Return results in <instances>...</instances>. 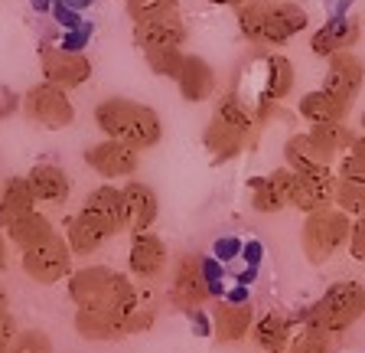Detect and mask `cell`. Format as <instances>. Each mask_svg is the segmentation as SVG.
Listing matches in <instances>:
<instances>
[{"instance_id":"f35d334b","label":"cell","mask_w":365,"mask_h":353,"mask_svg":"<svg viewBox=\"0 0 365 353\" xmlns=\"http://www.w3.org/2000/svg\"><path fill=\"white\" fill-rule=\"evenodd\" d=\"M7 353H53V340L46 330H20L14 334Z\"/></svg>"},{"instance_id":"4dcf8cb0","label":"cell","mask_w":365,"mask_h":353,"mask_svg":"<svg viewBox=\"0 0 365 353\" xmlns=\"http://www.w3.org/2000/svg\"><path fill=\"white\" fill-rule=\"evenodd\" d=\"M215 118H222V121H228L232 128L245 131L248 138L258 134V111H255L245 99H238V95H225V99L215 105Z\"/></svg>"},{"instance_id":"8fae6325","label":"cell","mask_w":365,"mask_h":353,"mask_svg":"<svg viewBox=\"0 0 365 353\" xmlns=\"http://www.w3.org/2000/svg\"><path fill=\"white\" fill-rule=\"evenodd\" d=\"M209 298V282H205L202 262L196 255H182L173 272V304L180 311H196Z\"/></svg>"},{"instance_id":"30bf717a","label":"cell","mask_w":365,"mask_h":353,"mask_svg":"<svg viewBox=\"0 0 365 353\" xmlns=\"http://www.w3.org/2000/svg\"><path fill=\"white\" fill-rule=\"evenodd\" d=\"M76 330L85 340H121L130 334V311H111V307H78Z\"/></svg>"},{"instance_id":"9a60e30c","label":"cell","mask_w":365,"mask_h":353,"mask_svg":"<svg viewBox=\"0 0 365 353\" xmlns=\"http://www.w3.org/2000/svg\"><path fill=\"white\" fill-rule=\"evenodd\" d=\"M114 272L105 265H88L68 275V298L76 301V307H95L108 298Z\"/></svg>"},{"instance_id":"44dd1931","label":"cell","mask_w":365,"mask_h":353,"mask_svg":"<svg viewBox=\"0 0 365 353\" xmlns=\"http://www.w3.org/2000/svg\"><path fill=\"white\" fill-rule=\"evenodd\" d=\"M66 239H68V246H72L76 255H91L111 239V232H108V226L101 223L98 216H91L88 209H82L78 216H72Z\"/></svg>"},{"instance_id":"d6a6232c","label":"cell","mask_w":365,"mask_h":353,"mask_svg":"<svg viewBox=\"0 0 365 353\" xmlns=\"http://www.w3.org/2000/svg\"><path fill=\"white\" fill-rule=\"evenodd\" d=\"M238 10V30H242L245 39H261L264 33V20L267 10H271V0H245Z\"/></svg>"},{"instance_id":"8d00e7d4","label":"cell","mask_w":365,"mask_h":353,"mask_svg":"<svg viewBox=\"0 0 365 353\" xmlns=\"http://www.w3.org/2000/svg\"><path fill=\"white\" fill-rule=\"evenodd\" d=\"M170 14H180V0H128V16L134 24L170 16Z\"/></svg>"},{"instance_id":"f6af8a7d","label":"cell","mask_w":365,"mask_h":353,"mask_svg":"<svg viewBox=\"0 0 365 353\" xmlns=\"http://www.w3.org/2000/svg\"><path fill=\"white\" fill-rule=\"evenodd\" d=\"M359 128H362V134H365V111H362V118H359Z\"/></svg>"},{"instance_id":"6da1fadb","label":"cell","mask_w":365,"mask_h":353,"mask_svg":"<svg viewBox=\"0 0 365 353\" xmlns=\"http://www.w3.org/2000/svg\"><path fill=\"white\" fill-rule=\"evenodd\" d=\"M95 124L105 138L124 141L137 151H150L163 138V124L160 115L150 105L134 99H105L95 108Z\"/></svg>"},{"instance_id":"cb8c5ba5","label":"cell","mask_w":365,"mask_h":353,"mask_svg":"<svg viewBox=\"0 0 365 353\" xmlns=\"http://www.w3.org/2000/svg\"><path fill=\"white\" fill-rule=\"evenodd\" d=\"M33 209H36V193H33L30 180L26 176H10L4 184V193H0V226L7 229Z\"/></svg>"},{"instance_id":"60d3db41","label":"cell","mask_w":365,"mask_h":353,"mask_svg":"<svg viewBox=\"0 0 365 353\" xmlns=\"http://www.w3.org/2000/svg\"><path fill=\"white\" fill-rule=\"evenodd\" d=\"M4 330H14V317H10V307H7V298L0 292V334Z\"/></svg>"},{"instance_id":"836d02e7","label":"cell","mask_w":365,"mask_h":353,"mask_svg":"<svg viewBox=\"0 0 365 353\" xmlns=\"http://www.w3.org/2000/svg\"><path fill=\"white\" fill-rule=\"evenodd\" d=\"M333 340H336V334H329V330H323V327L307 321L304 334H297V337L290 340L287 350L290 353H333L336 350Z\"/></svg>"},{"instance_id":"e0dca14e","label":"cell","mask_w":365,"mask_h":353,"mask_svg":"<svg viewBox=\"0 0 365 353\" xmlns=\"http://www.w3.org/2000/svg\"><path fill=\"white\" fill-rule=\"evenodd\" d=\"M284 164L297 174H313V170H333V157H329L317 141L310 138V131L304 134H290L284 144Z\"/></svg>"},{"instance_id":"ee69618b","label":"cell","mask_w":365,"mask_h":353,"mask_svg":"<svg viewBox=\"0 0 365 353\" xmlns=\"http://www.w3.org/2000/svg\"><path fill=\"white\" fill-rule=\"evenodd\" d=\"M209 4H215V7H242L245 0H209Z\"/></svg>"},{"instance_id":"7a4b0ae2","label":"cell","mask_w":365,"mask_h":353,"mask_svg":"<svg viewBox=\"0 0 365 353\" xmlns=\"http://www.w3.org/2000/svg\"><path fill=\"white\" fill-rule=\"evenodd\" d=\"M349 232H352V216L342 213L339 207L307 213L304 232H300V246H304L307 262L327 265L342 246H349Z\"/></svg>"},{"instance_id":"74e56055","label":"cell","mask_w":365,"mask_h":353,"mask_svg":"<svg viewBox=\"0 0 365 353\" xmlns=\"http://www.w3.org/2000/svg\"><path fill=\"white\" fill-rule=\"evenodd\" d=\"M339 176H349V180H365V134H356L349 151L339 154Z\"/></svg>"},{"instance_id":"603a6c76","label":"cell","mask_w":365,"mask_h":353,"mask_svg":"<svg viewBox=\"0 0 365 353\" xmlns=\"http://www.w3.org/2000/svg\"><path fill=\"white\" fill-rule=\"evenodd\" d=\"M124 207H128V229L137 236V232H147L153 226L160 203H157V193H153L150 187L134 180V184L124 187Z\"/></svg>"},{"instance_id":"277c9868","label":"cell","mask_w":365,"mask_h":353,"mask_svg":"<svg viewBox=\"0 0 365 353\" xmlns=\"http://www.w3.org/2000/svg\"><path fill=\"white\" fill-rule=\"evenodd\" d=\"M23 115L39 128L59 131L76 121V105H72L66 89H59L53 82H39L23 95Z\"/></svg>"},{"instance_id":"4fadbf2b","label":"cell","mask_w":365,"mask_h":353,"mask_svg":"<svg viewBox=\"0 0 365 353\" xmlns=\"http://www.w3.org/2000/svg\"><path fill=\"white\" fill-rule=\"evenodd\" d=\"M300 30H307V10L294 0H271V10H267L264 20V33H261V43H287L294 39Z\"/></svg>"},{"instance_id":"3957f363","label":"cell","mask_w":365,"mask_h":353,"mask_svg":"<svg viewBox=\"0 0 365 353\" xmlns=\"http://www.w3.org/2000/svg\"><path fill=\"white\" fill-rule=\"evenodd\" d=\"M365 314V284L359 282H336L327 288V294L310 307L307 321L329 334H342L346 327Z\"/></svg>"},{"instance_id":"83f0119b","label":"cell","mask_w":365,"mask_h":353,"mask_svg":"<svg viewBox=\"0 0 365 353\" xmlns=\"http://www.w3.org/2000/svg\"><path fill=\"white\" fill-rule=\"evenodd\" d=\"M7 236H10V242H14L20 252H26V249L46 242V239L56 236V232H53V223H49L43 213H36V209H33V213L20 216L14 226H7Z\"/></svg>"},{"instance_id":"e575fe53","label":"cell","mask_w":365,"mask_h":353,"mask_svg":"<svg viewBox=\"0 0 365 353\" xmlns=\"http://www.w3.org/2000/svg\"><path fill=\"white\" fill-rule=\"evenodd\" d=\"M144 62L147 69L160 79H176L186 62V53L182 49H144Z\"/></svg>"},{"instance_id":"9c48e42d","label":"cell","mask_w":365,"mask_h":353,"mask_svg":"<svg viewBox=\"0 0 365 353\" xmlns=\"http://www.w3.org/2000/svg\"><path fill=\"white\" fill-rule=\"evenodd\" d=\"M85 164H88L95 174H101L105 180H118V176H130L137 170V164H140V151L130 144H124V141H101V144L88 147L85 151Z\"/></svg>"},{"instance_id":"4316f807","label":"cell","mask_w":365,"mask_h":353,"mask_svg":"<svg viewBox=\"0 0 365 353\" xmlns=\"http://www.w3.org/2000/svg\"><path fill=\"white\" fill-rule=\"evenodd\" d=\"M33 193H36L39 203H62L68 197V176L62 167L56 164H36V167L26 174Z\"/></svg>"},{"instance_id":"8992f818","label":"cell","mask_w":365,"mask_h":353,"mask_svg":"<svg viewBox=\"0 0 365 353\" xmlns=\"http://www.w3.org/2000/svg\"><path fill=\"white\" fill-rule=\"evenodd\" d=\"M39 66H43L46 82L59 85V89H78L91 79V59L78 49L66 46H43L39 49Z\"/></svg>"},{"instance_id":"7402d4cb","label":"cell","mask_w":365,"mask_h":353,"mask_svg":"<svg viewBox=\"0 0 365 353\" xmlns=\"http://www.w3.org/2000/svg\"><path fill=\"white\" fill-rule=\"evenodd\" d=\"M251 327H255V311H251V304H232V301H225V304L215 307L212 330L222 344H238V340H245Z\"/></svg>"},{"instance_id":"f546056e","label":"cell","mask_w":365,"mask_h":353,"mask_svg":"<svg viewBox=\"0 0 365 353\" xmlns=\"http://www.w3.org/2000/svg\"><path fill=\"white\" fill-rule=\"evenodd\" d=\"M294 89V66L284 56H267L264 62V105L281 101Z\"/></svg>"},{"instance_id":"ffe728a7","label":"cell","mask_w":365,"mask_h":353,"mask_svg":"<svg viewBox=\"0 0 365 353\" xmlns=\"http://www.w3.org/2000/svg\"><path fill=\"white\" fill-rule=\"evenodd\" d=\"M173 82H176L182 99L196 105V101H205L215 92V69L202 59V56H186L180 76H176Z\"/></svg>"},{"instance_id":"7bdbcfd3","label":"cell","mask_w":365,"mask_h":353,"mask_svg":"<svg viewBox=\"0 0 365 353\" xmlns=\"http://www.w3.org/2000/svg\"><path fill=\"white\" fill-rule=\"evenodd\" d=\"M7 269V242H4V236H0V272Z\"/></svg>"},{"instance_id":"f1b7e54d","label":"cell","mask_w":365,"mask_h":353,"mask_svg":"<svg viewBox=\"0 0 365 353\" xmlns=\"http://www.w3.org/2000/svg\"><path fill=\"white\" fill-rule=\"evenodd\" d=\"M255 340H258V347L264 353H284L290 347V340H294V334H290V321L284 314H264L258 324H255Z\"/></svg>"},{"instance_id":"ac0fdd59","label":"cell","mask_w":365,"mask_h":353,"mask_svg":"<svg viewBox=\"0 0 365 353\" xmlns=\"http://www.w3.org/2000/svg\"><path fill=\"white\" fill-rule=\"evenodd\" d=\"M128 265L134 275L157 278L160 272L167 269V246H163V239L153 236L150 229L137 232L134 242H130V252H128Z\"/></svg>"},{"instance_id":"1f68e13d","label":"cell","mask_w":365,"mask_h":353,"mask_svg":"<svg viewBox=\"0 0 365 353\" xmlns=\"http://www.w3.org/2000/svg\"><path fill=\"white\" fill-rule=\"evenodd\" d=\"M310 138L317 141L333 161H339V154L349 151L356 134L346 128V121H333V124H310Z\"/></svg>"},{"instance_id":"5b68a950","label":"cell","mask_w":365,"mask_h":353,"mask_svg":"<svg viewBox=\"0 0 365 353\" xmlns=\"http://www.w3.org/2000/svg\"><path fill=\"white\" fill-rule=\"evenodd\" d=\"M72 255L76 252L68 246V239L49 236L46 242L23 252V272L39 284H56L66 275H72Z\"/></svg>"},{"instance_id":"52a82bcc","label":"cell","mask_w":365,"mask_h":353,"mask_svg":"<svg viewBox=\"0 0 365 353\" xmlns=\"http://www.w3.org/2000/svg\"><path fill=\"white\" fill-rule=\"evenodd\" d=\"M336 184L339 176L333 170H313V174H297L290 187V207L300 213H317V209L336 207Z\"/></svg>"},{"instance_id":"5bb4252c","label":"cell","mask_w":365,"mask_h":353,"mask_svg":"<svg viewBox=\"0 0 365 353\" xmlns=\"http://www.w3.org/2000/svg\"><path fill=\"white\" fill-rule=\"evenodd\" d=\"M134 39L140 49H182V43H186V26H182L180 14L157 16V20L134 24Z\"/></svg>"},{"instance_id":"ba28073f","label":"cell","mask_w":365,"mask_h":353,"mask_svg":"<svg viewBox=\"0 0 365 353\" xmlns=\"http://www.w3.org/2000/svg\"><path fill=\"white\" fill-rule=\"evenodd\" d=\"M362 82H365V62L352 49L327 56V79H323L327 92H333L336 99L352 105L359 99V92H362Z\"/></svg>"},{"instance_id":"d590c367","label":"cell","mask_w":365,"mask_h":353,"mask_svg":"<svg viewBox=\"0 0 365 353\" xmlns=\"http://www.w3.org/2000/svg\"><path fill=\"white\" fill-rule=\"evenodd\" d=\"M336 207L349 216H365V180H349V176H339L336 184Z\"/></svg>"},{"instance_id":"ab89813d","label":"cell","mask_w":365,"mask_h":353,"mask_svg":"<svg viewBox=\"0 0 365 353\" xmlns=\"http://www.w3.org/2000/svg\"><path fill=\"white\" fill-rule=\"evenodd\" d=\"M349 252L356 262H365V216H359L349 232Z\"/></svg>"},{"instance_id":"484cf974","label":"cell","mask_w":365,"mask_h":353,"mask_svg":"<svg viewBox=\"0 0 365 353\" xmlns=\"http://www.w3.org/2000/svg\"><path fill=\"white\" fill-rule=\"evenodd\" d=\"M202 141L215 161H232V157H238V154L245 151V144H248L251 138L245 131L232 128L228 121H222V118H212L209 128H205V134H202Z\"/></svg>"},{"instance_id":"7c38bea8","label":"cell","mask_w":365,"mask_h":353,"mask_svg":"<svg viewBox=\"0 0 365 353\" xmlns=\"http://www.w3.org/2000/svg\"><path fill=\"white\" fill-rule=\"evenodd\" d=\"M290 187H294V170L277 167L274 174H267L251 184V207L267 216L281 213V209L290 207Z\"/></svg>"},{"instance_id":"d4e9b609","label":"cell","mask_w":365,"mask_h":353,"mask_svg":"<svg viewBox=\"0 0 365 353\" xmlns=\"http://www.w3.org/2000/svg\"><path fill=\"white\" fill-rule=\"evenodd\" d=\"M349 108L352 105H346L342 99H336L333 92L317 89V92H307L304 99H300L297 111H300V118H307L310 124H333V121H346Z\"/></svg>"},{"instance_id":"d6986e66","label":"cell","mask_w":365,"mask_h":353,"mask_svg":"<svg viewBox=\"0 0 365 353\" xmlns=\"http://www.w3.org/2000/svg\"><path fill=\"white\" fill-rule=\"evenodd\" d=\"M82 209H88L91 216H98L101 223L108 226V232H111V236H118V232L128 229V207H124V190H118V187H98V190H91Z\"/></svg>"},{"instance_id":"2e32d148","label":"cell","mask_w":365,"mask_h":353,"mask_svg":"<svg viewBox=\"0 0 365 353\" xmlns=\"http://www.w3.org/2000/svg\"><path fill=\"white\" fill-rule=\"evenodd\" d=\"M356 43H359L356 16H333V20H327V24L310 36V49L317 56H323V59L333 53H342V49H352Z\"/></svg>"},{"instance_id":"b9f144b4","label":"cell","mask_w":365,"mask_h":353,"mask_svg":"<svg viewBox=\"0 0 365 353\" xmlns=\"http://www.w3.org/2000/svg\"><path fill=\"white\" fill-rule=\"evenodd\" d=\"M14 334H16V330H4V334H0V353L10 350V340H14Z\"/></svg>"}]
</instances>
